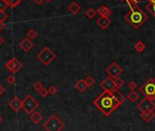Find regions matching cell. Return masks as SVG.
I'll list each match as a JSON object with an SVG mask.
<instances>
[{
  "label": "cell",
  "instance_id": "obj_1",
  "mask_svg": "<svg viewBox=\"0 0 155 131\" xmlns=\"http://www.w3.org/2000/svg\"><path fill=\"white\" fill-rule=\"evenodd\" d=\"M93 105L96 106L105 117H109L121 105V103L116 99L112 92L103 91L96 99H94Z\"/></svg>",
  "mask_w": 155,
  "mask_h": 131
},
{
  "label": "cell",
  "instance_id": "obj_2",
  "mask_svg": "<svg viewBox=\"0 0 155 131\" xmlns=\"http://www.w3.org/2000/svg\"><path fill=\"white\" fill-rule=\"evenodd\" d=\"M149 17L141 8L135 10H130L125 15V20L134 28H140L148 20Z\"/></svg>",
  "mask_w": 155,
  "mask_h": 131
},
{
  "label": "cell",
  "instance_id": "obj_3",
  "mask_svg": "<svg viewBox=\"0 0 155 131\" xmlns=\"http://www.w3.org/2000/svg\"><path fill=\"white\" fill-rule=\"evenodd\" d=\"M42 126L47 131H61L62 128H64L65 124L55 114H53L46 120Z\"/></svg>",
  "mask_w": 155,
  "mask_h": 131
},
{
  "label": "cell",
  "instance_id": "obj_4",
  "mask_svg": "<svg viewBox=\"0 0 155 131\" xmlns=\"http://www.w3.org/2000/svg\"><path fill=\"white\" fill-rule=\"evenodd\" d=\"M37 58L45 66H48L56 58V54L51 50L48 47H45L41 49L37 55Z\"/></svg>",
  "mask_w": 155,
  "mask_h": 131
},
{
  "label": "cell",
  "instance_id": "obj_5",
  "mask_svg": "<svg viewBox=\"0 0 155 131\" xmlns=\"http://www.w3.org/2000/svg\"><path fill=\"white\" fill-rule=\"evenodd\" d=\"M38 106V102L31 95H27L22 99V109L28 115L34 113Z\"/></svg>",
  "mask_w": 155,
  "mask_h": 131
},
{
  "label": "cell",
  "instance_id": "obj_6",
  "mask_svg": "<svg viewBox=\"0 0 155 131\" xmlns=\"http://www.w3.org/2000/svg\"><path fill=\"white\" fill-rule=\"evenodd\" d=\"M139 89L140 92L145 95V97H149L152 101L155 100V82L153 81V78L148 79Z\"/></svg>",
  "mask_w": 155,
  "mask_h": 131
},
{
  "label": "cell",
  "instance_id": "obj_7",
  "mask_svg": "<svg viewBox=\"0 0 155 131\" xmlns=\"http://www.w3.org/2000/svg\"><path fill=\"white\" fill-rule=\"evenodd\" d=\"M105 71L109 76H110V78H112L113 79H115V78H119V76L122 73L123 69L118 63L112 62L111 64L109 65V67L106 68Z\"/></svg>",
  "mask_w": 155,
  "mask_h": 131
},
{
  "label": "cell",
  "instance_id": "obj_8",
  "mask_svg": "<svg viewBox=\"0 0 155 131\" xmlns=\"http://www.w3.org/2000/svg\"><path fill=\"white\" fill-rule=\"evenodd\" d=\"M137 109L141 112L154 110L155 109V102L151 100L149 97H144L143 99L137 105Z\"/></svg>",
  "mask_w": 155,
  "mask_h": 131
},
{
  "label": "cell",
  "instance_id": "obj_9",
  "mask_svg": "<svg viewBox=\"0 0 155 131\" xmlns=\"http://www.w3.org/2000/svg\"><path fill=\"white\" fill-rule=\"evenodd\" d=\"M6 68L12 73H17L18 72L20 69L23 68L22 63L20 62L17 58H13L11 59H9L6 63Z\"/></svg>",
  "mask_w": 155,
  "mask_h": 131
},
{
  "label": "cell",
  "instance_id": "obj_10",
  "mask_svg": "<svg viewBox=\"0 0 155 131\" xmlns=\"http://www.w3.org/2000/svg\"><path fill=\"white\" fill-rule=\"evenodd\" d=\"M99 86H100L101 89H104V91H110L111 92L113 89H115L114 79L108 76L106 78H104L99 83Z\"/></svg>",
  "mask_w": 155,
  "mask_h": 131
},
{
  "label": "cell",
  "instance_id": "obj_11",
  "mask_svg": "<svg viewBox=\"0 0 155 131\" xmlns=\"http://www.w3.org/2000/svg\"><path fill=\"white\" fill-rule=\"evenodd\" d=\"M9 107H11L15 112H18L22 108V99L19 97L15 96L13 99L9 102Z\"/></svg>",
  "mask_w": 155,
  "mask_h": 131
},
{
  "label": "cell",
  "instance_id": "obj_12",
  "mask_svg": "<svg viewBox=\"0 0 155 131\" xmlns=\"http://www.w3.org/2000/svg\"><path fill=\"white\" fill-rule=\"evenodd\" d=\"M33 46H34L33 42L31 41V39H29L28 37L24 38L21 42H20V44H19L20 48H22L25 52H28L31 48H33Z\"/></svg>",
  "mask_w": 155,
  "mask_h": 131
},
{
  "label": "cell",
  "instance_id": "obj_13",
  "mask_svg": "<svg viewBox=\"0 0 155 131\" xmlns=\"http://www.w3.org/2000/svg\"><path fill=\"white\" fill-rule=\"evenodd\" d=\"M111 21L110 18L108 17H99L97 19V25L101 28V29H107L109 27V26L110 25Z\"/></svg>",
  "mask_w": 155,
  "mask_h": 131
},
{
  "label": "cell",
  "instance_id": "obj_14",
  "mask_svg": "<svg viewBox=\"0 0 155 131\" xmlns=\"http://www.w3.org/2000/svg\"><path fill=\"white\" fill-rule=\"evenodd\" d=\"M97 13L100 16V17H108L110 18V15H111V11L110 9L106 6V5H102L99 7V9L97 10Z\"/></svg>",
  "mask_w": 155,
  "mask_h": 131
},
{
  "label": "cell",
  "instance_id": "obj_15",
  "mask_svg": "<svg viewBox=\"0 0 155 131\" xmlns=\"http://www.w3.org/2000/svg\"><path fill=\"white\" fill-rule=\"evenodd\" d=\"M154 117H155V112H154V110H149V111L141 112V117L145 122H147V123L151 122Z\"/></svg>",
  "mask_w": 155,
  "mask_h": 131
},
{
  "label": "cell",
  "instance_id": "obj_16",
  "mask_svg": "<svg viewBox=\"0 0 155 131\" xmlns=\"http://www.w3.org/2000/svg\"><path fill=\"white\" fill-rule=\"evenodd\" d=\"M68 10L69 11V12L72 14V15H77L79 11L81 10V6L80 5L76 2V1H73V2H71L68 7Z\"/></svg>",
  "mask_w": 155,
  "mask_h": 131
},
{
  "label": "cell",
  "instance_id": "obj_17",
  "mask_svg": "<svg viewBox=\"0 0 155 131\" xmlns=\"http://www.w3.org/2000/svg\"><path fill=\"white\" fill-rule=\"evenodd\" d=\"M43 119V117L41 115L39 112L37 111H35L34 113H32L30 115V120L32 121L34 124H39L41 121H42Z\"/></svg>",
  "mask_w": 155,
  "mask_h": 131
},
{
  "label": "cell",
  "instance_id": "obj_18",
  "mask_svg": "<svg viewBox=\"0 0 155 131\" xmlns=\"http://www.w3.org/2000/svg\"><path fill=\"white\" fill-rule=\"evenodd\" d=\"M74 86L76 87V89L78 91H79V92H84L88 89V87H89L87 86V84L85 83L84 79H80L78 82H76L75 85H74Z\"/></svg>",
  "mask_w": 155,
  "mask_h": 131
},
{
  "label": "cell",
  "instance_id": "obj_19",
  "mask_svg": "<svg viewBox=\"0 0 155 131\" xmlns=\"http://www.w3.org/2000/svg\"><path fill=\"white\" fill-rule=\"evenodd\" d=\"M112 94H113V96H115V98L118 100V101H120L121 104L125 101V96H124L120 91H119V89H114L112 91Z\"/></svg>",
  "mask_w": 155,
  "mask_h": 131
},
{
  "label": "cell",
  "instance_id": "obj_20",
  "mask_svg": "<svg viewBox=\"0 0 155 131\" xmlns=\"http://www.w3.org/2000/svg\"><path fill=\"white\" fill-rule=\"evenodd\" d=\"M139 95L138 93L135 91V90H132L130 91L128 95H127V98L130 101V102H135L136 100H138V98H139Z\"/></svg>",
  "mask_w": 155,
  "mask_h": 131
},
{
  "label": "cell",
  "instance_id": "obj_21",
  "mask_svg": "<svg viewBox=\"0 0 155 131\" xmlns=\"http://www.w3.org/2000/svg\"><path fill=\"white\" fill-rule=\"evenodd\" d=\"M134 49H135L137 52L141 53L145 49V45H144L142 41H138L135 43V45H134Z\"/></svg>",
  "mask_w": 155,
  "mask_h": 131
},
{
  "label": "cell",
  "instance_id": "obj_22",
  "mask_svg": "<svg viewBox=\"0 0 155 131\" xmlns=\"http://www.w3.org/2000/svg\"><path fill=\"white\" fill-rule=\"evenodd\" d=\"M97 14H98V13H97V10L93 9V8H89V9L86 11V13H85L86 17H87L89 19H92V18H94V17H96V15H97Z\"/></svg>",
  "mask_w": 155,
  "mask_h": 131
},
{
  "label": "cell",
  "instance_id": "obj_23",
  "mask_svg": "<svg viewBox=\"0 0 155 131\" xmlns=\"http://www.w3.org/2000/svg\"><path fill=\"white\" fill-rule=\"evenodd\" d=\"M123 1H125L128 4L130 10H135V9L140 8L139 6H138V3L136 1H134V0H123Z\"/></svg>",
  "mask_w": 155,
  "mask_h": 131
},
{
  "label": "cell",
  "instance_id": "obj_24",
  "mask_svg": "<svg viewBox=\"0 0 155 131\" xmlns=\"http://www.w3.org/2000/svg\"><path fill=\"white\" fill-rule=\"evenodd\" d=\"M27 37H28L29 39L33 40V39H35V38L37 37V32L35 29H33V28H30V29L27 32Z\"/></svg>",
  "mask_w": 155,
  "mask_h": 131
},
{
  "label": "cell",
  "instance_id": "obj_25",
  "mask_svg": "<svg viewBox=\"0 0 155 131\" xmlns=\"http://www.w3.org/2000/svg\"><path fill=\"white\" fill-rule=\"evenodd\" d=\"M114 85H115V89H120L124 85V80H122L120 78H117L114 79Z\"/></svg>",
  "mask_w": 155,
  "mask_h": 131
},
{
  "label": "cell",
  "instance_id": "obj_26",
  "mask_svg": "<svg viewBox=\"0 0 155 131\" xmlns=\"http://www.w3.org/2000/svg\"><path fill=\"white\" fill-rule=\"evenodd\" d=\"M146 8L149 12L151 13V15L155 18V4H147L146 5Z\"/></svg>",
  "mask_w": 155,
  "mask_h": 131
},
{
  "label": "cell",
  "instance_id": "obj_27",
  "mask_svg": "<svg viewBox=\"0 0 155 131\" xmlns=\"http://www.w3.org/2000/svg\"><path fill=\"white\" fill-rule=\"evenodd\" d=\"M84 81H85V83L87 84L88 86H91L94 85V83H95L94 78H93L91 76H87L86 78H84Z\"/></svg>",
  "mask_w": 155,
  "mask_h": 131
},
{
  "label": "cell",
  "instance_id": "obj_28",
  "mask_svg": "<svg viewBox=\"0 0 155 131\" xmlns=\"http://www.w3.org/2000/svg\"><path fill=\"white\" fill-rule=\"evenodd\" d=\"M7 2L8 6H11V7H15L16 6H17L20 2L22 1V0H6Z\"/></svg>",
  "mask_w": 155,
  "mask_h": 131
},
{
  "label": "cell",
  "instance_id": "obj_29",
  "mask_svg": "<svg viewBox=\"0 0 155 131\" xmlns=\"http://www.w3.org/2000/svg\"><path fill=\"white\" fill-rule=\"evenodd\" d=\"M33 86H34V89H35L36 91H37V92H39L41 89H44V86H43L42 83L39 82V81H37L36 83H34Z\"/></svg>",
  "mask_w": 155,
  "mask_h": 131
},
{
  "label": "cell",
  "instance_id": "obj_30",
  "mask_svg": "<svg viewBox=\"0 0 155 131\" xmlns=\"http://www.w3.org/2000/svg\"><path fill=\"white\" fill-rule=\"evenodd\" d=\"M48 93H49V95H52V96L56 95L58 93V87L55 86H50L48 87Z\"/></svg>",
  "mask_w": 155,
  "mask_h": 131
},
{
  "label": "cell",
  "instance_id": "obj_31",
  "mask_svg": "<svg viewBox=\"0 0 155 131\" xmlns=\"http://www.w3.org/2000/svg\"><path fill=\"white\" fill-rule=\"evenodd\" d=\"M7 6H9L6 0H0V11H5Z\"/></svg>",
  "mask_w": 155,
  "mask_h": 131
},
{
  "label": "cell",
  "instance_id": "obj_32",
  "mask_svg": "<svg viewBox=\"0 0 155 131\" xmlns=\"http://www.w3.org/2000/svg\"><path fill=\"white\" fill-rule=\"evenodd\" d=\"M137 83L135 82V81H130V82H129V84H128V87L130 89V91H132V90H135L136 89H137Z\"/></svg>",
  "mask_w": 155,
  "mask_h": 131
},
{
  "label": "cell",
  "instance_id": "obj_33",
  "mask_svg": "<svg viewBox=\"0 0 155 131\" xmlns=\"http://www.w3.org/2000/svg\"><path fill=\"white\" fill-rule=\"evenodd\" d=\"M39 95L41 96H42V97H46V96H48V89H45V87H44V89H41L39 92Z\"/></svg>",
  "mask_w": 155,
  "mask_h": 131
},
{
  "label": "cell",
  "instance_id": "obj_34",
  "mask_svg": "<svg viewBox=\"0 0 155 131\" xmlns=\"http://www.w3.org/2000/svg\"><path fill=\"white\" fill-rule=\"evenodd\" d=\"M7 18V14L6 13V11H0V21L4 22Z\"/></svg>",
  "mask_w": 155,
  "mask_h": 131
},
{
  "label": "cell",
  "instance_id": "obj_35",
  "mask_svg": "<svg viewBox=\"0 0 155 131\" xmlns=\"http://www.w3.org/2000/svg\"><path fill=\"white\" fill-rule=\"evenodd\" d=\"M15 76H12V75H10V76H8L7 78H6V81H7V83L9 84V85H13L14 83H15Z\"/></svg>",
  "mask_w": 155,
  "mask_h": 131
},
{
  "label": "cell",
  "instance_id": "obj_36",
  "mask_svg": "<svg viewBox=\"0 0 155 131\" xmlns=\"http://www.w3.org/2000/svg\"><path fill=\"white\" fill-rule=\"evenodd\" d=\"M6 28V25H5V23L4 22H1L0 21V32H1L3 29H5Z\"/></svg>",
  "mask_w": 155,
  "mask_h": 131
},
{
  "label": "cell",
  "instance_id": "obj_37",
  "mask_svg": "<svg viewBox=\"0 0 155 131\" xmlns=\"http://www.w3.org/2000/svg\"><path fill=\"white\" fill-rule=\"evenodd\" d=\"M5 92V87L0 84V95H2Z\"/></svg>",
  "mask_w": 155,
  "mask_h": 131
},
{
  "label": "cell",
  "instance_id": "obj_38",
  "mask_svg": "<svg viewBox=\"0 0 155 131\" xmlns=\"http://www.w3.org/2000/svg\"><path fill=\"white\" fill-rule=\"evenodd\" d=\"M35 2L37 4V5H41L43 2H44V0H35Z\"/></svg>",
  "mask_w": 155,
  "mask_h": 131
},
{
  "label": "cell",
  "instance_id": "obj_39",
  "mask_svg": "<svg viewBox=\"0 0 155 131\" xmlns=\"http://www.w3.org/2000/svg\"><path fill=\"white\" fill-rule=\"evenodd\" d=\"M3 42H4V39H3V37H2L1 36H0V46L2 45V44H3Z\"/></svg>",
  "mask_w": 155,
  "mask_h": 131
},
{
  "label": "cell",
  "instance_id": "obj_40",
  "mask_svg": "<svg viewBox=\"0 0 155 131\" xmlns=\"http://www.w3.org/2000/svg\"><path fill=\"white\" fill-rule=\"evenodd\" d=\"M148 2L150 4H155V0H148Z\"/></svg>",
  "mask_w": 155,
  "mask_h": 131
},
{
  "label": "cell",
  "instance_id": "obj_41",
  "mask_svg": "<svg viewBox=\"0 0 155 131\" xmlns=\"http://www.w3.org/2000/svg\"><path fill=\"white\" fill-rule=\"evenodd\" d=\"M3 121V117H2V116L1 115H0V123H1Z\"/></svg>",
  "mask_w": 155,
  "mask_h": 131
},
{
  "label": "cell",
  "instance_id": "obj_42",
  "mask_svg": "<svg viewBox=\"0 0 155 131\" xmlns=\"http://www.w3.org/2000/svg\"><path fill=\"white\" fill-rule=\"evenodd\" d=\"M44 1H46L47 3H49V2H51V1H52V0H44Z\"/></svg>",
  "mask_w": 155,
  "mask_h": 131
},
{
  "label": "cell",
  "instance_id": "obj_43",
  "mask_svg": "<svg viewBox=\"0 0 155 131\" xmlns=\"http://www.w3.org/2000/svg\"><path fill=\"white\" fill-rule=\"evenodd\" d=\"M134 1H136L137 3H140V2H141V1H142V0H134Z\"/></svg>",
  "mask_w": 155,
  "mask_h": 131
},
{
  "label": "cell",
  "instance_id": "obj_44",
  "mask_svg": "<svg viewBox=\"0 0 155 131\" xmlns=\"http://www.w3.org/2000/svg\"><path fill=\"white\" fill-rule=\"evenodd\" d=\"M153 81H154V82H155V78H153Z\"/></svg>",
  "mask_w": 155,
  "mask_h": 131
}]
</instances>
